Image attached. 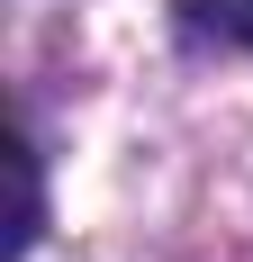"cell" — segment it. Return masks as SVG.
<instances>
[{
	"instance_id": "6da1fadb",
	"label": "cell",
	"mask_w": 253,
	"mask_h": 262,
	"mask_svg": "<svg viewBox=\"0 0 253 262\" xmlns=\"http://www.w3.org/2000/svg\"><path fill=\"white\" fill-rule=\"evenodd\" d=\"M181 27L226 36V46H253V0H181Z\"/></svg>"
}]
</instances>
